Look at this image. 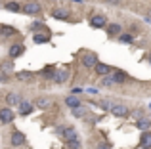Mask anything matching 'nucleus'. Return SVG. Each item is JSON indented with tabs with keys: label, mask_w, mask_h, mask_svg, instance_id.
Segmentation results:
<instances>
[{
	"label": "nucleus",
	"mask_w": 151,
	"mask_h": 149,
	"mask_svg": "<svg viewBox=\"0 0 151 149\" xmlns=\"http://www.w3.org/2000/svg\"><path fill=\"white\" fill-rule=\"evenodd\" d=\"M61 136L67 140V142H69V147H73V149L75 147H81V142H78L77 132H75L71 126H65V128H63V130H61Z\"/></svg>",
	"instance_id": "nucleus-1"
},
{
	"label": "nucleus",
	"mask_w": 151,
	"mask_h": 149,
	"mask_svg": "<svg viewBox=\"0 0 151 149\" xmlns=\"http://www.w3.org/2000/svg\"><path fill=\"white\" fill-rule=\"evenodd\" d=\"M12 120H14V111H12L10 107L0 109V122L8 124V122H12Z\"/></svg>",
	"instance_id": "nucleus-2"
},
{
	"label": "nucleus",
	"mask_w": 151,
	"mask_h": 149,
	"mask_svg": "<svg viewBox=\"0 0 151 149\" xmlns=\"http://www.w3.org/2000/svg\"><path fill=\"white\" fill-rule=\"evenodd\" d=\"M82 65H86V67H96L98 65V57H96V54H84V56H82Z\"/></svg>",
	"instance_id": "nucleus-3"
},
{
	"label": "nucleus",
	"mask_w": 151,
	"mask_h": 149,
	"mask_svg": "<svg viewBox=\"0 0 151 149\" xmlns=\"http://www.w3.org/2000/svg\"><path fill=\"white\" fill-rule=\"evenodd\" d=\"M90 25L96 29H101V27H105V17L103 15H90Z\"/></svg>",
	"instance_id": "nucleus-4"
},
{
	"label": "nucleus",
	"mask_w": 151,
	"mask_h": 149,
	"mask_svg": "<svg viewBox=\"0 0 151 149\" xmlns=\"http://www.w3.org/2000/svg\"><path fill=\"white\" fill-rule=\"evenodd\" d=\"M111 113L117 115V117H124L126 113H128V109H126L124 105H121V103H113L111 105Z\"/></svg>",
	"instance_id": "nucleus-5"
},
{
	"label": "nucleus",
	"mask_w": 151,
	"mask_h": 149,
	"mask_svg": "<svg viewBox=\"0 0 151 149\" xmlns=\"http://www.w3.org/2000/svg\"><path fill=\"white\" fill-rule=\"evenodd\" d=\"M23 143H25V136H23L21 132H14V134H12V145L19 147V145H23Z\"/></svg>",
	"instance_id": "nucleus-6"
},
{
	"label": "nucleus",
	"mask_w": 151,
	"mask_h": 149,
	"mask_svg": "<svg viewBox=\"0 0 151 149\" xmlns=\"http://www.w3.org/2000/svg\"><path fill=\"white\" fill-rule=\"evenodd\" d=\"M67 77H69V69H67V67H63L61 71H58V73H55L54 80L58 82V84H61V82H65V80H67Z\"/></svg>",
	"instance_id": "nucleus-7"
},
{
	"label": "nucleus",
	"mask_w": 151,
	"mask_h": 149,
	"mask_svg": "<svg viewBox=\"0 0 151 149\" xmlns=\"http://www.w3.org/2000/svg\"><path fill=\"white\" fill-rule=\"evenodd\" d=\"M140 145L144 149L151 147V132H144V136H142V140H140Z\"/></svg>",
	"instance_id": "nucleus-8"
},
{
	"label": "nucleus",
	"mask_w": 151,
	"mask_h": 149,
	"mask_svg": "<svg viewBox=\"0 0 151 149\" xmlns=\"http://www.w3.org/2000/svg\"><path fill=\"white\" fill-rule=\"evenodd\" d=\"M15 78H17V80H21V82H29V80H33V73H29V71H19L17 74H15Z\"/></svg>",
	"instance_id": "nucleus-9"
},
{
	"label": "nucleus",
	"mask_w": 151,
	"mask_h": 149,
	"mask_svg": "<svg viewBox=\"0 0 151 149\" xmlns=\"http://www.w3.org/2000/svg\"><path fill=\"white\" fill-rule=\"evenodd\" d=\"M23 10H25V14L35 15V14H38V11H40V6H38V4H35V2H31V4H27Z\"/></svg>",
	"instance_id": "nucleus-10"
},
{
	"label": "nucleus",
	"mask_w": 151,
	"mask_h": 149,
	"mask_svg": "<svg viewBox=\"0 0 151 149\" xmlns=\"http://www.w3.org/2000/svg\"><path fill=\"white\" fill-rule=\"evenodd\" d=\"M23 50H25V48H23L21 44H14V46L10 48V56H12V57H19V56L23 54Z\"/></svg>",
	"instance_id": "nucleus-11"
},
{
	"label": "nucleus",
	"mask_w": 151,
	"mask_h": 149,
	"mask_svg": "<svg viewBox=\"0 0 151 149\" xmlns=\"http://www.w3.org/2000/svg\"><path fill=\"white\" fill-rule=\"evenodd\" d=\"M31 111H33V105L31 103H27V101H21V103H19V113H21V115H29Z\"/></svg>",
	"instance_id": "nucleus-12"
},
{
	"label": "nucleus",
	"mask_w": 151,
	"mask_h": 149,
	"mask_svg": "<svg viewBox=\"0 0 151 149\" xmlns=\"http://www.w3.org/2000/svg\"><path fill=\"white\" fill-rule=\"evenodd\" d=\"M65 103L69 105V107H73V109L81 107V101H78V97H75V96H69V97L65 100Z\"/></svg>",
	"instance_id": "nucleus-13"
},
{
	"label": "nucleus",
	"mask_w": 151,
	"mask_h": 149,
	"mask_svg": "<svg viewBox=\"0 0 151 149\" xmlns=\"http://www.w3.org/2000/svg\"><path fill=\"white\" fill-rule=\"evenodd\" d=\"M96 73L98 74H107V73H111V67L105 65V63H98L96 65Z\"/></svg>",
	"instance_id": "nucleus-14"
},
{
	"label": "nucleus",
	"mask_w": 151,
	"mask_h": 149,
	"mask_svg": "<svg viewBox=\"0 0 151 149\" xmlns=\"http://www.w3.org/2000/svg\"><path fill=\"white\" fill-rule=\"evenodd\" d=\"M12 73V63H2V71H0V78L6 80V74Z\"/></svg>",
	"instance_id": "nucleus-15"
},
{
	"label": "nucleus",
	"mask_w": 151,
	"mask_h": 149,
	"mask_svg": "<svg viewBox=\"0 0 151 149\" xmlns=\"http://www.w3.org/2000/svg\"><path fill=\"white\" fill-rule=\"evenodd\" d=\"M6 101H8V105H15V103H21V100H19V96L17 94H8V97H6Z\"/></svg>",
	"instance_id": "nucleus-16"
},
{
	"label": "nucleus",
	"mask_w": 151,
	"mask_h": 149,
	"mask_svg": "<svg viewBox=\"0 0 151 149\" xmlns=\"http://www.w3.org/2000/svg\"><path fill=\"white\" fill-rule=\"evenodd\" d=\"M124 78H126V74L122 73V71H115L113 77H111V80H113V82H122Z\"/></svg>",
	"instance_id": "nucleus-17"
},
{
	"label": "nucleus",
	"mask_w": 151,
	"mask_h": 149,
	"mask_svg": "<svg viewBox=\"0 0 151 149\" xmlns=\"http://www.w3.org/2000/svg\"><path fill=\"white\" fill-rule=\"evenodd\" d=\"M107 33L109 34H119L121 33V27H119L117 23H111V25H107Z\"/></svg>",
	"instance_id": "nucleus-18"
},
{
	"label": "nucleus",
	"mask_w": 151,
	"mask_h": 149,
	"mask_svg": "<svg viewBox=\"0 0 151 149\" xmlns=\"http://www.w3.org/2000/svg\"><path fill=\"white\" fill-rule=\"evenodd\" d=\"M6 10H10V11H21V6H19L17 2H8L6 4Z\"/></svg>",
	"instance_id": "nucleus-19"
},
{
	"label": "nucleus",
	"mask_w": 151,
	"mask_h": 149,
	"mask_svg": "<svg viewBox=\"0 0 151 149\" xmlns=\"http://www.w3.org/2000/svg\"><path fill=\"white\" fill-rule=\"evenodd\" d=\"M67 15H69L67 10H54V17H58V19H63V17H67Z\"/></svg>",
	"instance_id": "nucleus-20"
},
{
	"label": "nucleus",
	"mask_w": 151,
	"mask_h": 149,
	"mask_svg": "<svg viewBox=\"0 0 151 149\" xmlns=\"http://www.w3.org/2000/svg\"><path fill=\"white\" fill-rule=\"evenodd\" d=\"M138 128H142V130H147V128H149V120H147V119H140V120H138Z\"/></svg>",
	"instance_id": "nucleus-21"
},
{
	"label": "nucleus",
	"mask_w": 151,
	"mask_h": 149,
	"mask_svg": "<svg viewBox=\"0 0 151 149\" xmlns=\"http://www.w3.org/2000/svg\"><path fill=\"white\" fill-rule=\"evenodd\" d=\"M48 40V34H37V37H35V42H38V44H40V42H46Z\"/></svg>",
	"instance_id": "nucleus-22"
},
{
	"label": "nucleus",
	"mask_w": 151,
	"mask_h": 149,
	"mask_svg": "<svg viewBox=\"0 0 151 149\" xmlns=\"http://www.w3.org/2000/svg\"><path fill=\"white\" fill-rule=\"evenodd\" d=\"M73 115H75V117H78V119H82V117H84V109H81V107L73 109Z\"/></svg>",
	"instance_id": "nucleus-23"
},
{
	"label": "nucleus",
	"mask_w": 151,
	"mask_h": 149,
	"mask_svg": "<svg viewBox=\"0 0 151 149\" xmlns=\"http://www.w3.org/2000/svg\"><path fill=\"white\" fill-rule=\"evenodd\" d=\"M42 73H44V77H55V73H54V67H46Z\"/></svg>",
	"instance_id": "nucleus-24"
},
{
	"label": "nucleus",
	"mask_w": 151,
	"mask_h": 149,
	"mask_svg": "<svg viewBox=\"0 0 151 149\" xmlns=\"http://www.w3.org/2000/svg\"><path fill=\"white\" fill-rule=\"evenodd\" d=\"M37 105H38V107H42V109H44V107H48V100H42V97H40V100L37 101Z\"/></svg>",
	"instance_id": "nucleus-25"
},
{
	"label": "nucleus",
	"mask_w": 151,
	"mask_h": 149,
	"mask_svg": "<svg viewBox=\"0 0 151 149\" xmlns=\"http://www.w3.org/2000/svg\"><path fill=\"white\" fill-rule=\"evenodd\" d=\"M2 31L6 33V37H10V34H15V31H14V29H10V27H2Z\"/></svg>",
	"instance_id": "nucleus-26"
},
{
	"label": "nucleus",
	"mask_w": 151,
	"mask_h": 149,
	"mask_svg": "<svg viewBox=\"0 0 151 149\" xmlns=\"http://www.w3.org/2000/svg\"><path fill=\"white\" fill-rule=\"evenodd\" d=\"M121 40H124V42H130V40H132V37H128V34H124V37H121Z\"/></svg>",
	"instance_id": "nucleus-27"
},
{
	"label": "nucleus",
	"mask_w": 151,
	"mask_h": 149,
	"mask_svg": "<svg viewBox=\"0 0 151 149\" xmlns=\"http://www.w3.org/2000/svg\"><path fill=\"white\" fill-rule=\"evenodd\" d=\"M100 149H111V147H109V143H101Z\"/></svg>",
	"instance_id": "nucleus-28"
},
{
	"label": "nucleus",
	"mask_w": 151,
	"mask_h": 149,
	"mask_svg": "<svg viewBox=\"0 0 151 149\" xmlns=\"http://www.w3.org/2000/svg\"><path fill=\"white\" fill-rule=\"evenodd\" d=\"M145 19H147V21H151V10L147 11V15H145Z\"/></svg>",
	"instance_id": "nucleus-29"
},
{
	"label": "nucleus",
	"mask_w": 151,
	"mask_h": 149,
	"mask_svg": "<svg viewBox=\"0 0 151 149\" xmlns=\"http://www.w3.org/2000/svg\"><path fill=\"white\" fill-rule=\"evenodd\" d=\"M109 4H119V0H107Z\"/></svg>",
	"instance_id": "nucleus-30"
},
{
	"label": "nucleus",
	"mask_w": 151,
	"mask_h": 149,
	"mask_svg": "<svg viewBox=\"0 0 151 149\" xmlns=\"http://www.w3.org/2000/svg\"><path fill=\"white\" fill-rule=\"evenodd\" d=\"M149 61H151V57H149Z\"/></svg>",
	"instance_id": "nucleus-31"
}]
</instances>
